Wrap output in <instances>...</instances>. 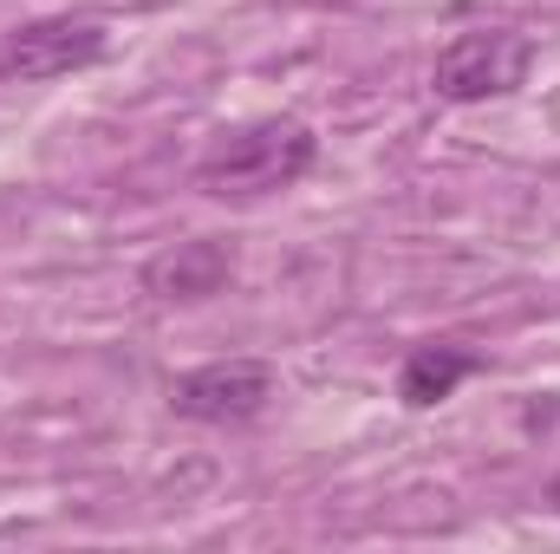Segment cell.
<instances>
[{
  "instance_id": "6da1fadb",
  "label": "cell",
  "mask_w": 560,
  "mask_h": 554,
  "mask_svg": "<svg viewBox=\"0 0 560 554\" xmlns=\"http://www.w3.org/2000/svg\"><path fill=\"white\" fill-rule=\"evenodd\" d=\"M319 163V138L306 118H255L235 125L196 157V189L215 203H261L293 189Z\"/></svg>"
},
{
  "instance_id": "7a4b0ae2",
  "label": "cell",
  "mask_w": 560,
  "mask_h": 554,
  "mask_svg": "<svg viewBox=\"0 0 560 554\" xmlns=\"http://www.w3.org/2000/svg\"><path fill=\"white\" fill-rule=\"evenodd\" d=\"M528 66H535V39L528 33H515V26H469V33H456L436 53L430 85L450 105H489V99L522 92Z\"/></svg>"
},
{
  "instance_id": "3957f363",
  "label": "cell",
  "mask_w": 560,
  "mask_h": 554,
  "mask_svg": "<svg viewBox=\"0 0 560 554\" xmlns=\"http://www.w3.org/2000/svg\"><path fill=\"white\" fill-rule=\"evenodd\" d=\"M112 53V33L105 20H85V13H46V20H26L0 39V79H20V85H39V79H66V72H85Z\"/></svg>"
},
{
  "instance_id": "277c9868",
  "label": "cell",
  "mask_w": 560,
  "mask_h": 554,
  "mask_svg": "<svg viewBox=\"0 0 560 554\" xmlns=\"http://www.w3.org/2000/svg\"><path fill=\"white\" fill-rule=\"evenodd\" d=\"M275 399V366L261 359H215L170 385V412L189 424H255Z\"/></svg>"
},
{
  "instance_id": "5b68a950",
  "label": "cell",
  "mask_w": 560,
  "mask_h": 554,
  "mask_svg": "<svg viewBox=\"0 0 560 554\" xmlns=\"http://www.w3.org/2000/svg\"><path fill=\"white\" fill-rule=\"evenodd\" d=\"M229 280H235V242L189 235V242H170L163 255H150L138 287L150 300H163V307H196V300L229 293Z\"/></svg>"
},
{
  "instance_id": "8992f818",
  "label": "cell",
  "mask_w": 560,
  "mask_h": 554,
  "mask_svg": "<svg viewBox=\"0 0 560 554\" xmlns=\"http://www.w3.org/2000/svg\"><path fill=\"white\" fill-rule=\"evenodd\" d=\"M476 366H482V359H476L463 339H423V346L405 353V366H398V405H411V412L443 405Z\"/></svg>"
},
{
  "instance_id": "52a82bcc",
  "label": "cell",
  "mask_w": 560,
  "mask_h": 554,
  "mask_svg": "<svg viewBox=\"0 0 560 554\" xmlns=\"http://www.w3.org/2000/svg\"><path fill=\"white\" fill-rule=\"evenodd\" d=\"M548 503H555V509H560V476H555V483H548Z\"/></svg>"
}]
</instances>
